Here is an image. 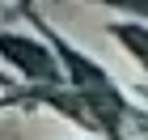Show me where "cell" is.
Masks as SVG:
<instances>
[{"label":"cell","mask_w":148,"mask_h":140,"mask_svg":"<svg viewBox=\"0 0 148 140\" xmlns=\"http://www.w3.org/2000/svg\"><path fill=\"white\" fill-rule=\"evenodd\" d=\"M0 47L9 51L13 64H21V68H30V72H42V77H47V72H55V68H51V59H47L38 47H30V43H17V38H4V34H0Z\"/></svg>","instance_id":"6da1fadb"}]
</instances>
